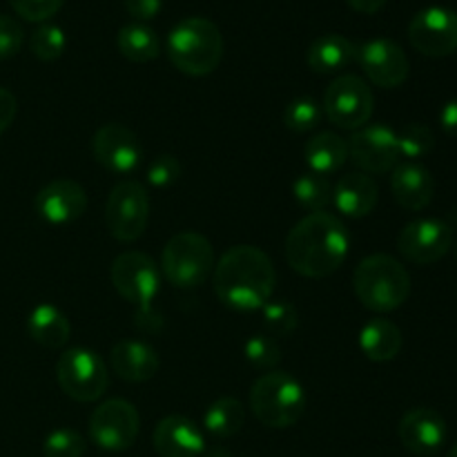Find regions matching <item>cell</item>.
I'll return each instance as SVG.
<instances>
[{"instance_id": "6da1fadb", "label": "cell", "mask_w": 457, "mask_h": 457, "mask_svg": "<svg viewBox=\"0 0 457 457\" xmlns=\"http://www.w3.org/2000/svg\"><path fill=\"white\" fill-rule=\"evenodd\" d=\"M351 248V235L339 217L311 212L290 228L286 237V262L297 275L324 279L344 266Z\"/></svg>"}, {"instance_id": "7a4b0ae2", "label": "cell", "mask_w": 457, "mask_h": 457, "mask_svg": "<svg viewBox=\"0 0 457 457\" xmlns=\"http://www.w3.org/2000/svg\"><path fill=\"white\" fill-rule=\"evenodd\" d=\"M212 284L223 306L262 311L275 293V263L257 245H232L214 263Z\"/></svg>"}, {"instance_id": "3957f363", "label": "cell", "mask_w": 457, "mask_h": 457, "mask_svg": "<svg viewBox=\"0 0 457 457\" xmlns=\"http://www.w3.org/2000/svg\"><path fill=\"white\" fill-rule=\"evenodd\" d=\"M110 279L116 293L137 308L134 321L138 328L147 333L159 330L161 317L154 315V308H152V302L161 290V270L154 259L138 250L120 253L112 262Z\"/></svg>"}, {"instance_id": "277c9868", "label": "cell", "mask_w": 457, "mask_h": 457, "mask_svg": "<svg viewBox=\"0 0 457 457\" xmlns=\"http://www.w3.org/2000/svg\"><path fill=\"white\" fill-rule=\"evenodd\" d=\"M168 58L186 76L212 74L223 58L221 31L208 18H183L168 34Z\"/></svg>"}, {"instance_id": "5b68a950", "label": "cell", "mask_w": 457, "mask_h": 457, "mask_svg": "<svg viewBox=\"0 0 457 457\" xmlns=\"http://www.w3.org/2000/svg\"><path fill=\"white\" fill-rule=\"evenodd\" d=\"M353 290L361 306L373 312H393L411 295V275L391 254H370L353 272Z\"/></svg>"}, {"instance_id": "8992f818", "label": "cell", "mask_w": 457, "mask_h": 457, "mask_svg": "<svg viewBox=\"0 0 457 457\" xmlns=\"http://www.w3.org/2000/svg\"><path fill=\"white\" fill-rule=\"evenodd\" d=\"M250 411L268 428H290L303 418L306 391L284 370L262 375L250 388Z\"/></svg>"}, {"instance_id": "52a82bcc", "label": "cell", "mask_w": 457, "mask_h": 457, "mask_svg": "<svg viewBox=\"0 0 457 457\" xmlns=\"http://www.w3.org/2000/svg\"><path fill=\"white\" fill-rule=\"evenodd\" d=\"M214 248L208 237L183 230L170 237L161 254V272L174 288H199L214 272Z\"/></svg>"}, {"instance_id": "ba28073f", "label": "cell", "mask_w": 457, "mask_h": 457, "mask_svg": "<svg viewBox=\"0 0 457 457\" xmlns=\"http://www.w3.org/2000/svg\"><path fill=\"white\" fill-rule=\"evenodd\" d=\"M56 379L70 400L89 404L105 395L110 373L101 357L89 348H70L56 364Z\"/></svg>"}, {"instance_id": "9c48e42d", "label": "cell", "mask_w": 457, "mask_h": 457, "mask_svg": "<svg viewBox=\"0 0 457 457\" xmlns=\"http://www.w3.org/2000/svg\"><path fill=\"white\" fill-rule=\"evenodd\" d=\"M150 221V195L145 186L134 179L112 187L105 204L107 232L120 244H132L145 232Z\"/></svg>"}, {"instance_id": "30bf717a", "label": "cell", "mask_w": 457, "mask_h": 457, "mask_svg": "<svg viewBox=\"0 0 457 457\" xmlns=\"http://www.w3.org/2000/svg\"><path fill=\"white\" fill-rule=\"evenodd\" d=\"M375 110V96L369 83L355 74H342L326 87V119L342 129L364 128Z\"/></svg>"}, {"instance_id": "8fae6325", "label": "cell", "mask_w": 457, "mask_h": 457, "mask_svg": "<svg viewBox=\"0 0 457 457\" xmlns=\"http://www.w3.org/2000/svg\"><path fill=\"white\" fill-rule=\"evenodd\" d=\"M138 431H141L138 411L134 409L132 402L119 400V397L101 402L89 418L92 442L98 449L112 451V453L132 449Z\"/></svg>"}, {"instance_id": "7c38bea8", "label": "cell", "mask_w": 457, "mask_h": 457, "mask_svg": "<svg viewBox=\"0 0 457 457\" xmlns=\"http://www.w3.org/2000/svg\"><path fill=\"white\" fill-rule=\"evenodd\" d=\"M348 159L364 174H386L400 165L397 132L388 125L375 123L355 129L348 138Z\"/></svg>"}, {"instance_id": "4fadbf2b", "label": "cell", "mask_w": 457, "mask_h": 457, "mask_svg": "<svg viewBox=\"0 0 457 457\" xmlns=\"http://www.w3.org/2000/svg\"><path fill=\"white\" fill-rule=\"evenodd\" d=\"M409 40L428 58H445L457 49V13L449 7L431 4L413 16Z\"/></svg>"}, {"instance_id": "5bb4252c", "label": "cell", "mask_w": 457, "mask_h": 457, "mask_svg": "<svg viewBox=\"0 0 457 457\" xmlns=\"http://www.w3.org/2000/svg\"><path fill=\"white\" fill-rule=\"evenodd\" d=\"M453 245V228L442 219H418L404 226L397 237V250L415 266L440 262Z\"/></svg>"}, {"instance_id": "9a60e30c", "label": "cell", "mask_w": 457, "mask_h": 457, "mask_svg": "<svg viewBox=\"0 0 457 457\" xmlns=\"http://www.w3.org/2000/svg\"><path fill=\"white\" fill-rule=\"evenodd\" d=\"M355 61L364 70L366 79L384 89H395L409 79V58L404 49L391 38L366 40L357 47Z\"/></svg>"}, {"instance_id": "2e32d148", "label": "cell", "mask_w": 457, "mask_h": 457, "mask_svg": "<svg viewBox=\"0 0 457 457\" xmlns=\"http://www.w3.org/2000/svg\"><path fill=\"white\" fill-rule=\"evenodd\" d=\"M92 154L107 172L132 174L141 165L143 147L132 129L120 123H107L94 134Z\"/></svg>"}, {"instance_id": "e0dca14e", "label": "cell", "mask_w": 457, "mask_h": 457, "mask_svg": "<svg viewBox=\"0 0 457 457\" xmlns=\"http://www.w3.org/2000/svg\"><path fill=\"white\" fill-rule=\"evenodd\" d=\"M36 214L52 226H67L80 219L87 210V195L71 179H56L40 187L34 199Z\"/></svg>"}, {"instance_id": "ac0fdd59", "label": "cell", "mask_w": 457, "mask_h": 457, "mask_svg": "<svg viewBox=\"0 0 457 457\" xmlns=\"http://www.w3.org/2000/svg\"><path fill=\"white\" fill-rule=\"evenodd\" d=\"M400 442L406 451L413 455H433L445 446L446 442V422L437 411L420 409L409 411L400 420Z\"/></svg>"}, {"instance_id": "d6986e66", "label": "cell", "mask_w": 457, "mask_h": 457, "mask_svg": "<svg viewBox=\"0 0 457 457\" xmlns=\"http://www.w3.org/2000/svg\"><path fill=\"white\" fill-rule=\"evenodd\" d=\"M152 442L161 457H201L205 451L204 431L183 415H168L161 420Z\"/></svg>"}, {"instance_id": "ffe728a7", "label": "cell", "mask_w": 457, "mask_h": 457, "mask_svg": "<svg viewBox=\"0 0 457 457\" xmlns=\"http://www.w3.org/2000/svg\"><path fill=\"white\" fill-rule=\"evenodd\" d=\"M110 366L123 382L143 384L150 382L161 369L159 353L138 339H123L112 346Z\"/></svg>"}, {"instance_id": "44dd1931", "label": "cell", "mask_w": 457, "mask_h": 457, "mask_svg": "<svg viewBox=\"0 0 457 457\" xmlns=\"http://www.w3.org/2000/svg\"><path fill=\"white\" fill-rule=\"evenodd\" d=\"M379 190L370 174L348 172L339 177L333 187V201L339 214L351 219H364L378 208Z\"/></svg>"}, {"instance_id": "7402d4cb", "label": "cell", "mask_w": 457, "mask_h": 457, "mask_svg": "<svg viewBox=\"0 0 457 457\" xmlns=\"http://www.w3.org/2000/svg\"><path fill=\"white\" fill-rule=\"evenodd\" d=\"M391 192L393 199L411 212H420L427 208L436 195V181L433 174L424 165L415 161H406L393 170L391 177Z\"/></svg>"}, {"instance_id": "603a6c76", "label": "cell", "mask_w": 457, "mask_h": 457, "mask_svg": "<svg viewBox=\"0 0 457 457\" xmlns=\"http://www.w3.org/2000/svg\"><path fill=\"white\" fill-rule=\"evenodd\" d=\"M27 335L38 346L49 351H61L71 337V326L65 312L54 303H38L27 317Z\"/></svg>"}, {"instance_id": "cb8c5ba5", "label": "cell", "mask_w": 457, "mask_h": 457, "mask_svg": "<svg viewBox=\"0 0 457 457\" xmlns=\"http://www.w3.org/2000/svg\"><path fill=\"white\" fill-rule=\"evenodd\" d=\"M357 56V45H353L346 36L342 34H326L312 40L308 47L306 61L308 67L317 74H337L346 70Z\"/></svg>"}, {"instance_id": "d4e9b609", "label": "cell", "mask_w": 457, "mask_h": 457, "mask_svg": "<svg viewBox=\"0 0 457 457\" xmlns=\"http://www.w3.org/2000/svg\"><path fill=\"white\" fill-rule=\"evenodd\" d=\"M303 159H306L311 172L328 177L344 168L348 161V143L335 132H320L308 138L303 147Z\"/></svg>"}, {"instance_id": "484cf974", "label": "cell", "mask_w": 457, "mask_h": 457, "mask_svg": "<svg viewBox=\"0 0 457 457\" xmlns=\"http://www.w3.org/2000/svg\"><path fill=\"white\" fill-rule=\"evenodd\" d=\"M360 348L370 361H393L402 351V330L391 320L375 317L361 328Z\"/></svg>"}, {"instance_id": "4316f807", "label": "cell", "mask_w": 457, "mask_h": 457, "mask_svg": "<svg viewBox=\"0 0 457 457\" xmlns=\"http://www.w3.org/2000/svg\"><path fill=\"white\" fill-rule=\"evenodd\" d=\"M116 47L120 56L132 62H152L161 54V40L145 22H129L116 34Z\"/></svg>"}, {"instance_id": "83f0119b", "label": "cell", "mask_w": 457, "mask_h": 457, "mask_svg": "<svg viewBox=\"0 0 457 457\" xmlns=\"http://www.w3.org/2000/svg\"><path fill=\"white\" fill-rule=\"evenodd\" d=\"M245 409L237 397H219L205 409L204 427L217 440L237 436L244 427Z\"/></svg>"}, {"instance_id": "f1b7e54d", "label": "cell", "mask_w": 457, "mask_h": 457, "mask_svg": "<svg viewBox=\"0 0 457 457\" xmlns=\"http://www.w3.org/2000/svg\"><path fill=\"white\" fill-rule=\"evenodd\" d=\"M293 195L295 201L308 212H324L326 205L333 201V183L328 181V177L306 172L295 179Z\"/></svg>"}, {"instance_id": "f546056e", "label": "cell", "mask_w": 457, "mask_h": 457, "mask_svg": "<svg viewBox=\"0 0 457 457\" xmlns=\"http://www.w3.org/2000/svg\"><path fill=\"white\" fill-rule=\"evenodd\" d=\"M29 47H31V54H34L38 61L43 62L58 61V58L65 54L67 36L65 31H62L58 25H54V22H40V25L31 31Z\"/></svg>"}, {"instance_id": "4dcf8cb0", "label": "cell", "mask_w": 457, "mask_h": 457, "mask_svg": "<svg viewBox=\"0 0 457 457\" xmlns=\"http://www.w3.org/2000/svg\"><path fill=\"white\" fill-rule=\"evenodd\" d=\"M262 317L268 335H272V337H288L299 326V312L288 299H270L262 308Z\"/></svg>"}, {"instance_id": "1f68e13d", "label": "cell", "mask_w": 457, "mask_h": 457, "mask_svg": "<svg viewBox=\"0 0 457 457\" xmlns=\"http://www.w3.org/2000/svg\"><path fill=\"white\" fill-rule=\"evenodd\" d=\"M244 355L254 369L259 370H275L277 364L281 361V348L277 344V339L268 333H257L253 337H248V342L244 344Z\"/></svg>"}, {"instance_id": "d6a6232c", "label": "cell", "mask_w": 457, "mask_h": 457, "mask_svg": "<svg viewBox=\"0 0 457 457\" xmlns=\"http://www.w3.org/2000/svg\"><path fill=\"white\" fill-rule=\"evenodd\" d=\"M321 120V107L317 105V101L308 96L293 98V101L286 105L284 110V125L290 129V132H311L320 125Z\"/></svg>"}, {"instance_id": "836d02e7", "label": "cell", "mask_w": 457, "mask_h": 457, "mask_svg": "<svg viewBox=\"0 0 457 457\" xmlns=\"http://www.w3.org/2000/svg\"><path fill=\"white\" fill-rule=\"evenodd\" d=\"M397 143H400V154L409 161H418L427 156L436 145V137H433L428 125L411 123L397 134Z\"/></svg>"}, {"instance_id": "e575fe53", "label": "cell", "mask_w": 457, "mask_h": 457, "mask_svg": "<svg viewBox=\"0 0 457 457\" xmlns=\"http://www.w3.org/2000/svg\"><path fill=\"white\" fill-rule=\"evenodd\" d=\"M85 440L74 428H54L43 442L45 457H83Z\"/></svg>"}, {"instance_id": "d590c367", "label": "cell", "mask_w": 457, "mask_h": 457, "mask_svg": "<svg viewBox=\"0 0 457 457\" xmlns=\"http://www.w3.org/2000/svg\"><path fill=\"white\" fill-rule=\"evenodd\" d=\"M65 0H9L13 12L27 22H49L61 12Z\"/></svg>"}, {"instance_id": "8d00e7d4", "label": "cell", "mask_w": 457, "mask_h": 457, "mask_svg": "<svg viewBox=\"0 0 457 457\" xmlns=\"http://www.w3.org/2000/svg\"><path fill=\"white\" fill-rule=\"evenodd\" d=\"M181 177V163L177 156L161 154L147 168V183L154 187H170Z\"/></svg>"}, {"instance_id": "74e56055", "label": "cell", "mask_w": 457, "mask_h": 457, "mask_svg": "<svg viewBox=\"0 0 457 457\" xmlns=\"http://www.w3.org/2000/svg\"><path fill=\"white\" fill-rule=\"evenodd\" d=\"M22 43H25V31H22L21 22L16 18L0 13V61L16 56Z\"/></svg>"}, {"instance_id": "f35d334b", "label": "cell", "mask_w": 457, "mask_h": 457, "mask_svg": "<svg viewBox=\"0 0 457 457\" xmlns=\"http://www.w3.org/2000/svg\"><path fill=\"white\" fill-rule=\"evenodd\" d=\"M125 12L137 22H147L156 18L163 7V0H123Z\"/></svg>"}, {"instance_id": "ab89813d", "label": "cell", "mask_w": 457, "mask_h": 457, "mask_svg": "<svg viewBox=\"0 0 457 457\" xmlns=\"http://www.w3.org/2000/svg\"><path fill=\"white\" fill-rule=\"evenodd\" d=\"M18 112V101L13 96V92H9L7 87H0V134L7 132L9 125L13 123Z\"/></svg>"}, {"instance_id": "60d3db41", "label": "cell", "mask_w": 457, "mask_h": 457, "mask_svg": "<svg viewBox=\"0 0 457 457\" xmlns=\"http://www.w3.org/2000/svg\"><path fill=\"white\" fill-rule=\"evenodd\" d=\"M440 125L446 134L457 137V98L446 103L440 112Z\"/></svg>"}, {"instance_id": "b9f144b4", "label": "cell", "mask_w": 457, "mask_h": 457, "mask_svg": "<svg viewBox=\"0 0 457 457\" xmlns=\"http://www.w3.org/2000/svg\"><path fill=\"white\" fill-rule=\"evenodd\" d=\"M346 3L360 13H378L382 12L388 0H346Z\"/></svg>"}, {"instance_id": "7bdbcfd3", "label": "cell", "mask_w": 457, "mask_h": 457, "mask_svg": "<svg viewBox=\"0 0 457 457\" xmlns=\"http://www.w3.org/2000/svg\"><path fill=\"white\" fill-rule=\"evenodd\" d=\"M204 457H232L230 451L223 449V446H212V449H205Z\"/></svg>"}, {"instance_id": "ee69618b", "label": "cell", "mask_w": 457, "mask_h": 457, "mask_svg": "<svg viewBox=\"0 0 457 457\" xmlns=\"http://www.w3.org/2000/svg\"><path fill=\"white\" fill-rule=\"evenodd\" d=\"M449 457H457V442H455V445H453V449H451Z\"/></svg>"}, {"instance_id": "f6af8a7d", "label": "cell", "mask_w": 457, "mask_h": 457, "mask_svg": "<svg viewBox=\"0 0 457 457\" xmlns=\"http://www.w3.org/2000/svg\"><path fill=\"white\" fill-rule=\"evenodd\" d=\"M451 248H453V254H455V259H457V239H453V245H451Z\"/></svg>"}]
</instances>
